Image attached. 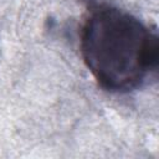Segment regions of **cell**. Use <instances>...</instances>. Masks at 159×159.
<instances>
[{
  "label": "cell",
  "mask_w": 159,
  "mask_h": 159,
  "mask_svg": "<svg viewBox=\"0 0 159 159\" xmlns=\"http://www.w3.org/2000/svg\"><path fill=\"white\" fill-rule=\"evenodd\" d=\"M158 36L128 12L98 6L81 31L83 61L107 91L123 92L140 86L158 63Z\"/></svg>",
  "instance_id": "6da1fadb"
}]
</instances>
